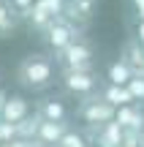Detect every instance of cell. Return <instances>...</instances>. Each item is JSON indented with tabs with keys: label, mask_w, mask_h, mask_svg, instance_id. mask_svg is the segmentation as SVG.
<instances>
[{
	"label": "cell",
	"mask_w": 144,
	"mask_h": 147,
	"mask_svg": "<svg viewBox=\"0 0 144 147\" xmlns=\"http://www.w3.org/2000/svg\"><path fill=\"white\" fill-rule=\"evenodd\" d=\"M16 82H19V87L33 90V93L49 90L57 82V65H54L52 55H46V52L25 55L16 65Z\"/></svg>",
	"instance_id": "obj_1"
},
{
	"label": "cell",
	"mask_w": 144,
	"mask_h": 147,
	"mask_svg": "<svg viewBox=\"0 0 144 147\" xmlns=\"http://www.w3.org/2000/svg\"><path fill=\"white\" fill-rule=\"evenodd\" d=\"M54 65L60 71H79V68H95V47L87 36H76L65 49L52 55Z\"/></svg>",
	"instance_id": "obj_2"
},
{
	"label": "cell",
	"mask_w": 144,
	"mask_h": 147,
	"mask_svg": "<svg viewBox=\"0 0 144 147\" xmlns=\"http://www.w3.org/2000/svg\"><path fill=\"white\" fill-rule=\"evenodd\" d=\"M57 82L68 95H74L76 101H84V98L98 95V90L103 84V76L98 68H79V71H60Z\"/></svg>",
	"instance_id": "obj_3"
},
{
	"label": "cell",
	"mask_w": 144,
	"mask_h": 147,
	"mask_svg": "<svg viewBox=\"0 0 144 147\" xmlns=\"http://www.w3.org/2000/svg\"><path fill=\"white\" fill-rule=\"evenodd\" d=\"M74 120H79L82 131H95V128L106 125V123L114 120V109L101 98V95H92V98H84L76 104V109L71 112Z\"/></svg>",
	"instance_id": "obj_4"
},
{
	"label": "cell",
	"mask_w": 144,
	"mask_h": 147,
	"mask_svg": "<svg viewBox=\"0 0 144 147\" xmlns=\"http://www.w3.org/2000/svg\"><path fill=\"white\" fill-rule=\"evenodd\" d=\"M38 36H41L44 47L49 49V55H57L60 49H65V47H68V44L74 41L76 36H82V33H76L74 27H71L68 22L63 19V16H54V19L49 22V25L44 27Z\"/></svg>",
	"instance_id": "obj_5"
},
{
	"label": "cell",
	"mask_w": 144,
	"mask_h": 147,
	"mask_svg": "<svg viewBox=\"0 0 144 147\" xmlns=\"http://www.w3.org/2000/svg\"><path fill=\"white\" fill-rule=\"evenodd\" d=\"M95 5H98V0H63L60 16H63L76 33L84 36V30L90 27L92 16H95Z\"/></svg>",
	"instance_id": "obj_6"
},
{
	"label": "cell",
	"mask_w": 144,
	"mask_h": 147,
	"mask_svg": "<svg viewBox=\"0 0 144 147\" xmlns=\"http://www.w3.org/2000/svg\"><path fill=\"white\" fill-rule=\"evenodd\" d=\"M33 115H35L41 123H68L71 120L68 104H65L63 98H57V95H46V98H41L35 104V112H33Z\"/></svg>",
	"instance_id": "obj_7"
},
{
	"label": "cell",
	"mask_w": 144,
	"mask_h": 147,
	"mask_svg": "<svg viewBox=\"0 0 144 147\" xmlns=\"http://www.w3.org/2000/svg\"><path fill=\"white\" fill-rule=\"evenodd\" d=\"M30 117V104H27L22 95H11L3 98L0 104V123H8V125H19L22 120Z\"/></svg>",
	"instance_id": "obj_8"
},
{
	"label": "cell",
	"mask_w": 144,
	"mask_h": 147,
	"mask_svg": "<svg viewBox=\"0 0 144 147\" xmlns=\"http://www.w3.org/2000/svg\"><path fill=\"white\" fill-rule=\"evenodd\" d=\"M114 123H117L123 131L141 134V128H144V106L141 104H128V106H123V109H117L114 112Z\"/></svg>",
	"instance_id": "obj_9"
},
{
	"label": "cell",
	"mask_w": 144,
	"mask_h": 147,
	"mask_svg": "<svg viewBox=\"0 0 144 147\" xmlns=\"http://www.w3.org/2000/svg\"><path fill=\"white\" fill-rule=\"evenodd\" d=\"M84 134L90 139V144H98V147H120V142H123V128L114 120L95 128V131H84Z\"/></svg>",
	"instance_id": "obj_10"
},
{
	"label": "cell",
	"mask_w": 144,
	"mask_h": 147,
	"mask_svg": "<svg viewBox=\"0 0 144 147\" xmlns=\"http://www.w3.org/2000/svg\"><path fill=\"white\" fill-rule=\"evenodd\" d=\"M120 60L133 71V76H144V47L136 44L133 38H125L123 52H120Z\"/></svg>",
	"instance_id": "obj_11"
},
{
	"label": "cell",
	"mask_w": 144,
	"mask_h": 147,
	"mask_svg": "<svg viewBox=\"0 0 144 147\" xmlns=\"http://www.w3.org/2000/svg\"><path fill=\"white\" fill-rule=\"evenodd\" d=\"M71 128V123H38L35 139L46 147H57V142L63 139V134Z\"/></svg>",
	"instance_id": "obj_12"
},
{
	"label": "cell",
	"mask_w": 144,
	"mask_h": 147,
	"mask_svg": "<svg viewBox=\"0 0 144 147\" xmlns=\"http://www.w3.org/2000/svg\"><path fill=\"white\" fill-rule=\"evenodd\" d=\"M101 76H103V82H106V84H117V87H125V84L133 79V71H131L128 65H125L123 60L117 57V60H112V63L103 68Z\"/></svg>",
	"instance_id": "obj_13"
},
{
	"label": "cell",
	"mask_w": 144,
	"mask_h": 147,
	"mask_svg": "<svg viewBox=\"0 0 144 147\" xmlns=\"http://www.w3.org/2000/svg\"><path fill=\"white\" fill-rule=\"evenodd\" d=\"M19 25H22V16L16 14V8L8 0H0V38H11Z\"/></svg>",
	"instance_id": "obj_14"
},
{
	"label": "cell",
	"mask_w": 144,
	"mask_h": 147,
	"mask_svg": "<svg viewBox=\"0 0 144 147\" xmlns=\"http://www.w3.org/2000/svg\"><path fill=\"white\" fill-rule=\"evenodd\" d=\"M98 95H101V98L106 101V104L112 106L114 112H117V109H123V106H128V104H133V101H131V95H128V90H125V87H117V84H106V82L101 84V90H98Z\"/></svg>",
	"instance_id": "obj_15"
},
{
	"label": "cell",
	"mask_w": 144,
	"mask_h": 147,
	"mask_svg": "<svg viewBox=\"0 0 144 147\" xmlns=\"http://www.w3.org/2000/svg\"><path fill=\"white\" fill-rule=\"evenodd\" d=\"M57 147H90V139H87V134L82 131V128L71 125L68 131L63 134V139L57 142Z\"/></svg>",
	"instance_id": "obj_16"
},
{
	"label": "cell",
	"mask_w": 144,
	"mask_h": 147,
	"mask_svg": "<svg viewBox=\"0 0 144 147\" xmlns=\"http://www.w3.org/2000/svg\"><path fill=\"white\" fill-rule=\"evenodd\" d=\"M125 90H128V95H131L133 104H141L144 106V76H133L128 84H125Z\"/></svg>",
	"instance_id": "obj_17"
},
{
	"label": "cell",
	"mask_w": 144,
	"mask_h": 147,
	"mask_svg": "<svg viewBox=\"0 0 144 147\" xmlns=\"http://www.w3.org/2000/svg\"><path fill=\"white\" fill-rule=\"evenodd\" d=\"M120 147H141V136L136 131H123V142Z\"/></svg>",
	"instance_id": "obj_18"
},
{
	"label": "cell",
	"mask_w": 144,
	"mask_h": 147,
	"mask_svg": "<svg viewBox=\"0 0 144 147\" xmlns=\"http://www.w3.org/2000/svg\"><path fill=\"white\" fill-rule=\"evenodd\" d=\"M8 3L16 8V14H19V16H25L27 11L33 8V3H35V0H8Z\"/></svg>",
	"instance_id": "obj_19"
},
{
	"label": "cell",
	"mask_w": 144,
	"mask_h": 147,
	"mask_svg": "<svg viewBox=\"0 0 144 147\" xmlns=\"http://www.w3.org/2000/svg\"><path fill=\"white\" fill-rule=\"evenodd\" d=\"M131 3V11H133L136 22H144V0H128Z\"/></svg>",
	"instance_id": "obj_20"
},
{
	"label": "cell",
	"mask_w": 144,
	"mask_h": 147,
	"mask_svg": "<svg viewBox=\"0 0 144 147\" xmlns=\"http://www.w3.org/2000/svg\"><path fill=\"white\" fill-rule=\"evenodd\" d=\"M131 38H133L136 44H141V47H144V22H136V27H133V36H131Z\"/></svg>",
	"instance_id": "obj_21"
},
{
	"label": "cell",
	"mask_w": 144,
	"mask_h": 147,
	"mask_svg": "<svg viewBox=\"0 0 144 147\" xmlns=\"http://www.w3.org/2000/svg\"><path fill=\"white\" fill-rule=\"evenodd\" d=\"M139 136H141V147H144V128H141V134H139Z\"/></svg>",
	"instance_id": "obj_22"
}]
</instances>
